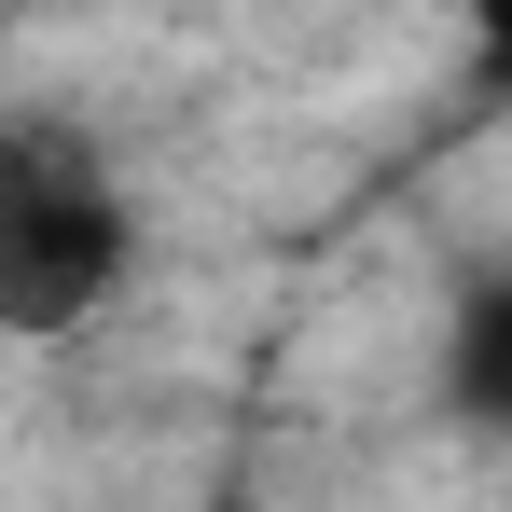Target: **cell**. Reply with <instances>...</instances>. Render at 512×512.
I'll return each mask as SVG.
<instances>
[{
	"mask_svg": "<svg viewBox=\"0 0 512 512\" xmlns=\"http://www.w3.org/2000/svg\"><path fill=\"white\" fill-rule=\"evenodd\" d=\"M125 263H139L125 194H111L70 139L14 125V153H0V319L42 346V333H70V319H97V305L125 291Z\"/></svg>",
	"mask_w": 512,
	"mask_h": 512,
	"instance_id": "obj_1",
	"label": "cell"
},
{
	"mask_svg": "<svg viewBox=\"0 0 512 512\" xmlns=\"http://www.w3.org/2000/svg\"><path fill=\"white\" fill-rule=\"evenodd\" d=\"M443 388H457V416L512 429V277H485V291L457 305V346H443Z\"/></svg>",
	"mask_w": 512,
	"mask_h": 512,
	"instance_id": "obj_2",
	"label": "cell"
},
{
	"mask_svg": "<svg viewBox=\"0 0 512 512\" xmlns=\"http://www.w3.org/2000/svg\"><path fill=\"white\" fill-rule=\"evenodd\" d=\"M471 42H485V56L512 70V0H471Z\"/></svg>",
	"mask_w": 512,
	"mask_h": 512,
	"instance_id": "obj_3",
	"label": "cell"
}]
</instances>
